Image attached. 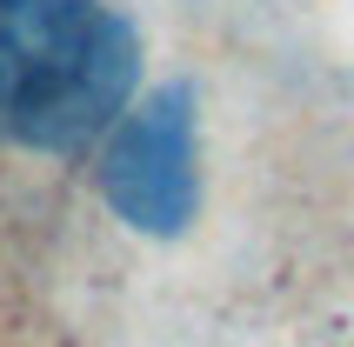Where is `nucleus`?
I'll return each mask as SVG.
<instances>
[{
    "label": "nucleus",
    "instance_id": "nucleus-2",
    "mask_svg": "<svg viewBox=\"0 0 354 347\" xmlns=\"http://www.w3.org/2000/svg\"><path fill=\"white\" fill-rule=\"evenodd\" d=\"M100 187L107 207L140 234H180L194 221L201 174H194V87L160 80L154 94L127 107L100 154Z\"/></svg>",
    "mask_w": 354,
    "mask_h": 347
},
{
    "label": "nucleus",
    "instance_id": "nucleus-1",
    "mask_svg": "<svg viewBox=\"0 0 354 347\" xmlns=\"http://www.w3.org/2000/svg\"><path fill=\"white\" fill-rule=\"evenodd\" d=\"M134 27L100 0H0V140L67 154L127 107Z\"/></svg>",
    "mask_w": 354,
    "mask_h": 347
}]
</instances>
